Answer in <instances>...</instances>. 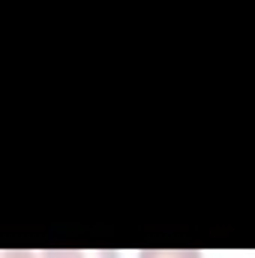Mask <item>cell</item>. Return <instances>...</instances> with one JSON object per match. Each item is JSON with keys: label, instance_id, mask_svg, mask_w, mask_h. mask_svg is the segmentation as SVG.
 Returning a JSON list of instances; mask_svg holds the SVG:
<instances>
[{"label": "cell", "instance_id": "3", "mask_svg": "<svg viewBox=\"0 0 255 258\" xmlns=\"http://www.w3.org/2000/svg\"><path fill=\"white\" fill-rule=\"evenodd\" d=\"M3 258H33L30 252H3Z\"/></svg>", "mask_w": 255, "mask_h": 258}, {"label": "cell", "instance_id": "2", "mask_svg": "<svg viewBox=\"0 0 255 258\" xmlns=\"http://www.w3.org/2000/svg\"><path fill=\"white\" fill-rule=\"evenodd\" d=\"M138 258H201L195 249H144Z\"/></svg>", "mask_w": 255, "mask_h": 258}, {"label": "cell", "instance_id": "1", "mask_svg": "<svg viewBox=\"0 0 255 258\" xmlns=\"http://www.w3.org/2000/svg\"><path fill=\"white\" fill-rule=\"evenodd\" d=\"M42 258H117L114 249H48Z\"/></svg>", "mask_w": 255, "mask_h": 258}]
</instances>
